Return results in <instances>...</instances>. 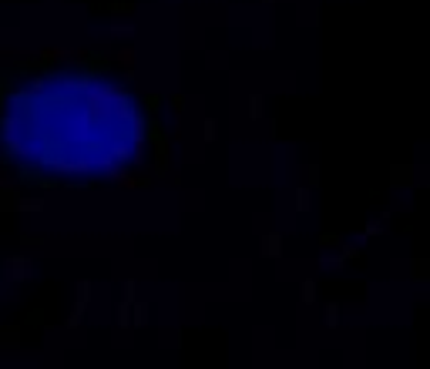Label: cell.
<instances>
[{
    "instance_id": "cell-1",
    "label": "cell",
    "mask_w": 430,
    "mask_h": 369,
    "mask_svg": "<svg viewBox=\"0 0 430 369\" xmlns=\"http://www.w3.org/2000/svg\"><path fill=\"white\" fill-rule=\"evenodd\" d=\"M7 276L14 278V282L31 278V262H27V258H10V262H7Z\"/></svg>"
},
{
    "instance_id": "cell-2",
    "label": "cell",
    "mask_w": 430,
    "mask_h": 369,
    "mask_svg": "<svg viewBox=\"0 0 430 369\" xmlns=\"http://www.w3.org/2000/svg\"><path fill=\"white\" fill-rule=\"evenodd\" d=\"M279 248H282V239H279V235H265V239H262V255L276 258V255H279Z\"/></svg>"
},
{
    "instance_id": "cell-3",
    "label": "cell",
    "mask_w": 430,
    "mask_h": 369,
    "mask_svg": "<svg viewBox=\"0 0 430 369\" xmlns=\"http://www.w3.org/2000/svg\"><path fill=\"white\" fill-rule=\"evenodd\" d=\"M145 322H148V306L134 302V326H145Z\"/></svg>"
},
{
    "instance_id": "cell-4",
    "label": "cell",
    "mask_w": 430,
    "mask_h": 369,
    "mask_svg": "<svg viewBox=\"0 0 430 369\" xmlns=\"http://www.w3.org/2000/svg\"><path fill=\"white\" fill-rule=\"evenodd\" d=\"M128 306H131V302H121V306H118V326H121V329H125V326H131V315H128Z\"/></svg>"
},
{
    "instance_id": "cell-5",
    "label": "cell",
    "mask_w": 430,
    "mask_h": 369,
    "mask_svg": "<svg viewBox=\"0 0 430 369\" xmlns=\"http://www.w3.org/2000/svg\"><path fill=\"white\" fill-rule=\"evenodd\" d=\"M88 299H91V282H77V302L88 306Z\"/></svg>"
},
{
    "instance_id": "cell-6",
    "label": "cell",
    "mask_w": 430,
    "mask_h": 369,
    "mask_svg": "<svg viewBox=\"0 0 430 369\" xmlns=\"http://www.w3.org/2000/svg\"><path fill=\"white\" fill-rule=\"evenodd\" d=\"M215 134H219V128H215V118H205V141H215Z\"/></svg>"
},
{
    "instance_id": "cell-7",
    "label": "cell",
    "mask_w": 430,
    "mask_h": 369,
    "mask_svg": "<svg viewBox=\"0 0 430 369\" xmlns=\"http://www.w3.org/2000/svg\"><path fill=\"white\" fill-rule=\"evenodd\" d=\"M249 111H252V118H259V111H262V97H259V94L249 97Z\"/></svg>"
},
{
    "instance_id": "cell-8",
    "label": "cell",
    "mask_w": 430,
    "mask_h": 369,
    "mask_svg": "<svg viewBox=\"0 0 430 369\" xmlns=\"http://www.w3.org/2000/svg\"><path fill=\"white\" fill-rule=\"evenodd\" d=\"M118 61H121V64H134L138 54H134V51H118Z\"/></svg>"
},
{
    "instance_id": "cell-9",
    "label": "cell",
    "mask_w": 430,
    "mask_h": 369,
    "mask_svg": "<svg viewBox=\"0 0 430 369\" xmlns=\"http://www.w3.org/2000/svg\"><path fill=\"white\" fill-rule=\"evenodd\" d=\"M313 295H316V285H313V282H306V285H302V299H306V302H313Z\"/></svg>"
},
{
    "instance_id": "cell-10",
    "label": "cell",
    "mask_w": 430,
    "mask_h": 369,
    "mask_svg": "<svg viewBox=\"0 0 430 369\" xmlns=\"http://www.w3.org/2000/svg\"><path fill=\"white\" fill-rule=\"evenodd\" d=\"M171 108H175V114H182V108H185V97H182V94H175V97H171Z\"/></svg>"
},
{
    "instance_id": "cell-11",
    "label": "cell",
    "mask_w": 430,
    "mask_h": 369,
    "mask_svg": "<svg viewBox=\"0 0 430 369\" xmlns=\"http://www.w3.org/2000/svg\"><path fill=\"white\" fill-rule=\"evenodd\" d=\"M20 208H31V212H40V208H44V202H37V198H34V202H27V198H24V202H20Z\"/></svg>"
},
{
    "instance_id": "cell-12",
    "label": "cell",
    "mask_w": 430,
    "mask_h": 369,
    "mask_svg": "<svg viewBox=\"0 0 430 369\" xmlns=\"http://www.w3.org/2000/svg\"><path fill=\"white\" fill-rule=\"evenodd\" d=\"M336 319H339L336 306H330V309H326V322H330V326H336Z\"/></svg>"
},
{
    "instance_id": "cell-13",
    "label": "cell",
    "mask_w": 430,
    "mask_h": 369,
    "mask_svg": "<svg viewBox=\"0 0 430 369\" xmlns=\"http://www.w3.org/2000/svg\"><path fill=\"white\" fill-rule=\"evenodd\" d=\"M296 198H299V208H309V191H306V188H302Z\"/></svg>"
},
{
    "instance_id": "cell-14",
    "label": "cell",
    "mask_w": 430,
    "mask_h": 369,
    "mask_svg": "<svg viewBox=\"0 0 430 369\" xmlns=\"http://www.w3.org/2000/svg\"><path fill=\"white\" fill-rule=\"evenodd\" d=\"M134 299V282H125V302Z\"/></svg>"
},
{
    "instance_id": "cell-15",
    "label": "cell",
    "mask_w": 430,
    "mask_h": 369,
    "mask_svg": "<svg viewBox=\"0 0 430 369\" xmlns=\"http://www.w3.org/2000/svg\"><path fill=\"white\" fill-rule=\"evenodd\" d=\"M265 3H269V0H265Z\"/></svg>"
}]
</instances>
